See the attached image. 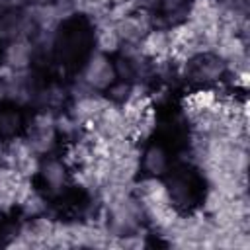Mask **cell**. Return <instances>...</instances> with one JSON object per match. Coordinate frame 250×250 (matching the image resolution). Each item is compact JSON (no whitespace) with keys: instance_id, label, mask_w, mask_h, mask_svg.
<instances>
[{"instance_id":"6da1fadb","label":"cell","mask_w":250,"mask_h":250,"mask_svg":"<svg viewBox=\"0 0 250 250\" xmlns=\"http://www.w3.org/2000/svg\"><path fill=\"white\" fill-rule=\"evenodd\" d=\"M133 195L139 199V203L143 207L145 221H148L160 232L170 229V225L180 215L176 209V203L170 195L168 184H164L156 176H148V178L135 182L133 184Z\"/></svg>"},{"instance_id":"7a4b0ae2","label":"cell","mask_w":250,"mask_h":250,"mask_svg":"<svg viewBox=\"0 0 250 250\" xmlns=\"http://www.w3.org/2000/svg\"><path fill=\"white\" fill-rule=\"evenodd\" d=\"M180 74L191 84L209 88V86L219 84L227 76V62L217 53L205 51L186 61L184 66L180 68Z\"/></svg>"},{"instance_id":"3957f363","label":"cell","mask_w":250,"mask_h":250,"mask_svg":"<svg viewBox=\"0 0 250 250\" xmlns=\"http://www.w3.org/2000/svg\"><path fill=\"white\" fill-rule=\"evenodd\" d=\"M57 137V113L47 109H39L25 127V141L39 156H45L55 148Z\"/></svg>"},{"instance_id":"277c9868","label":"cell","mask_w":250,"mask_h":250,"mask_svg":"<svg viewBox=\"0 0 250 250\" xmlns=\"http://www.w3.org/2000/svg\"><path fill=\"white\" fill-rule=\"evenodd\" d=\"M78 80L94 92H105L117 80L113 61L105 53H100V51L92 53L90 59L86 61Z\"/></svg>"},{"instance_id":"5b68a950","label":"cell","mask_w":250,"mask_h":250,"mask_svg":"<svg viewBox=\"0 0 250 250\" xmlns=\"http://www.w3.org/2000/svg\"><path fill=\"white\" fill-rule=\"evenodd\" d=\"M39 154L33 152V148L27 145L25 139H10L8 145H4V154H2V162L4 166L16 170L20 176L31 180L37 170H39Z\"/></svg>"},{"instance_id":"8992f818","label":"cell","mask_w":250,"mask_h":250,"mask_svg":"<svg viewBox=\"0 0 250 250\" xmlns=\"http://www.w3.org/2000/svg\"><path fill=\"white\" fill-rule=\"evenodd\" d=\"M121 45H139L141 39L154 27V14L131 10L127 16L113 21Z\"/></svg>"},{"instance_id":"52a82bcc","label":"cell","mask_w":250,"mask_h":250,"mask_svg":"<svg viewBox=\"0 0 250 250\" xmlns=\"http://www.w3.org/2000/svg\"><path fill=\"white\" fill-rule=\"evenodd\" d=\"M37 174H39L43 188L49 195H61L72 180V172H70L68 164L64 160L53 158V156H47L39 162Z\"/></svg>"},{"instance_id":"ba28073f","label":"cell","mask_w":250,"mask_h":250,"mask_svg":"<svg viewBox=\"0 0 250 250\" xmlns=\"http://www.w3.org/2000/svg\"><path fill=\"white\" fill-rule=\"evenodd\" d=\"M109 104V100L105 96H102L100 92H86L78 98H72L68 115L72 119H76L84 129H90L96 119L100 117V113L105 109V105Z\"/></svg>"},{"instance_id":"9c48e42d","label":"cell","mask_w":250,"mask_h":250,"mask_svg":"<svg viewBox=\"0 0 250 250\" xmlns=\"http://www.w3.org/2000/svg\"><path fill=\"white\" fill-rule=\"evenodd\" d=\"M33 33H35V27L25 8L6 10L0 14V39L4 43L16 41V39H31Z\"/></svg>"},{"instance_id":"30bf717a","label":"cell","mask_w":250,"mask_h":250,"mask_svg":"<svg viewBox=\"0 0 250 250\" xmlns=\"http://www.w3.org/2000/svg\"><path fill=\"white\" fill-rule=\"evenodd\" d=\"M29 186H31V180L20 176L16 170L2 164L0 166V211H10L12 207H16Z\"/></svg>"},{"instance_id":"8fae6325","label":"cell","mask_w":250,"mask_h":250,"mask_svg":"<svg viewBox=\"0 0 250 250\" xmlns=\"http://www.w3.org/2000/svg\"><path fill=\"white\" fill-rule=\"evenodd\" d=\"M35 45L31 39H16L6 43L2 51V64L12 70H27L33 62Z\"/></svg>"},{"instance_id":"7c38bea8","label":"cell","mask_w":250,"mask_h":250,"mask_svg":"<svg viewBox=\"0 0 250 250\" xmlns=\"http://www.w3.org/2000/svg\"><path fill=\"white\" fill-rule=\"evenodd\" d=\"M221 100L223 96H219L217 90L213 88H199V90H193L191 94H188L182 102V107H184V113L188 115V119H193L201 113H207V111H213L221 105Z\"/></svg>"},{"instance_id":"4fadbf2b","label":"cell","mask_w":250,"mask_h":250,"mask_svg":"<svg viewBox=\"0 0 250 250\" xmlns=\"http://www.w3.org/2000/svg\"><path fill=\"white\" fill-rule=\"evenodd\" d=\"M141 53L152 61V62H160L170 59V37H168V29L164 27H152L139 43Z\"/></svg>"},{"instance_id":"5bb4252c","label":"cell","mask_w":250,"mask_h":250,"mask_svg":"<svg viewBox=\"0 0 250 250\" xmlns=\"http://www.w3.org/2000/svg\"><path fill=\"white\" fill-rule=\"evenodd\" d=\"M94 43H96V51L100 53H117L121 47V39L115 31V23L107 18H100L94 21Z\"/></svg>"},{"instance_id":"9a60e30c","label":"cell","mask_w":250,"mask_h":250,"mask_svg":"<svg viewBox=\"0 0 250 250\" xmlns=\"http://www.w3.org/2000/svg\"><path fill=\"white\" fill-rule=\"evenodd\" d=\"M141 168H143L148 176L160 178V176L166 174L168 168H170L168 152H166L160 145H150V146L141 154Z\"/></svg>"},{"instance_id":"2e32d148","label":"cell","mask_w":250,"mask_h":250,"mask_svg":"<svg viewBox=\"0 0 250 250\" xmlns=\"http://www.w3.org/2000/svg\"><path fill=\"white\" fill-rule=\"evenodd\" d=\"M66 96H68V92L61 86H55V84L35 92V100L39 104V109H47V111H53V113H57V109L62 107Z\"/></svg>"},{"instance_id":"e0dca14e","label":"cell","mask_w":250,"mask_h":250,"mask_svg":"<svg viewBox=\"0 0 250 250\" xmlns=\"http://www.w3.org/2000/svg\"><path fill=\"white\" fill-rule=\"evenodd\" d=\"M18 207L21 209V213L27 217V219H33V217H39V215H45L47 211V199L43 197L41 191L33 189L31 186L25 189V193L21 195Z\"/></svg>"},{"instance_id":"ac0fdd59","label":"cell","mask_w":250,"mask_h":250,"mask_svg":"<svg viewBox=\"0 0 250 250\" xmlns=\"http://www.w3.org/2000/svg\"><path fill=\"white\" fill-rule=\"evenodd\" d=\"M191 0H160L158 12L162 14V20L168 25H176L186 21V12Z\"/></svg>"},{"instance_id":"d6986e66","label":"cell","mask_w":250,"mask_h":250,"mask_svg":"<svg viewBox=\"0 0 250 250\" xmlns=\"http://www.w3.org/2000/svg\"><path fill=\"white\" fill-rule=\"evenodd\" d=\"M20 127H21V117L16 109L0 111V139H14Z\"/></svg>"},{"instance_id":"ffe728a7","label":"cell","mask_w":250,"mask_h":250,"mask_svg":"<svg viewBox=\"0 0 250 250\" xmlns=\"http://www.w3.org/2000/svg\"><path fill=\"white\" fill-rule=\"evenodd\" d=\"M131 90H133V84H129V82H125V80H115V82L105 90V98H107L111 104L121 105V104L129 98Z\"/></svg>"},{"instance_id":"44dd1931","label":"cell","mask_w":250,"mask_h":250,"mask_svg":"<svg viewBox=\"0 0 250 250\" xmlns=\"http://www.w3.org/2000/svg\"><path fill=\"white\" fill-rule=\"evenodd\" d=\"M227 201H229L227 195H223L219 189H215V188L209 186V189H207V193H205V199H203V213L211 217V215L217 213Z\"/></svg>"},{"instance_id":"7402d4cb","label":"cell","mask_w":250,"mask_h":250,"mask_svg":"<svg viewBox=\"0 0 250 250\" xmlns=\"http://www.w3.org/2000/svg\"><path fill=\"white\" fill-rule=\"evenodd\" d=\"M127 2L131 4L133 10H141V12H148V14H154L160 4V0H127Z\"/></svg>"},{"instance_id":"603a6c76","label":"cell","mask_w":250,"mask_h":250,"mask_svg":"<svg viewBox=\"0 0 250 250\" xmlns=\"http://www.w3.org/2000/svg\"><path fill=\"white\" fill-rule=\"evenodd\" d=\"M2 154H4V143H2V139H0V162H2Z\"/></svg>"}]
</instances>
